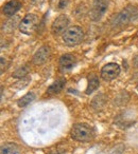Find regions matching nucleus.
Masks as SVG:
<instances>
[{"label":"nucleus","mask_w":138,"mask_h":154,"mask_svg":"<svg viewBox=\"0 0 138 154\" xmlns=\"http://www.w3.org/2000/svg\"><path fill=\"white\" fill-rule=\"evenodd\" d=\"M134 66L138 68V56H136V57L134 58Z\"/></svg>","instance_id":"17"},{"label":"nucleus","mask_w":138,"mask_h":154,"mask_svg":"<svg viewBox=\"0 0 138 154\" xmlns=\"http://www.w3.org/2000/svg\"><path fill=\"white\" fill-rule=\"evenodd\" d=\"M77 64V58L76 56L71 54H64L60 57L58 60V66H60L61 72H68L72 70Z\"/></svg>","instance_id":"8"},{"label":"nucleus","mask_w":138,"mask_h":154,"mask_svg":"<svg viewBox=\"0 0 138 154\" xmlns=\"http://www.w3.org/2000/svg\"><path fill=\"white\" fill-rule=\"evenodd\" d=\"M119 74H120V66L118 63H115V62L105 64L101 70V77L105 82L114 80L119 76Z\"/></svg>","instance_id":"6"},{"label":"nucleus","mask_w":138,"mask_h":154,"mask_svg":"<svg viewBox=\"0 0 138 154\" xmlns=\"http://www.w3.org/2000/svg\"><path fill=\"white\" fill-rule=\"evenodd\" d=\"M98 88H99V79H98V77L91 76L88 80V86H87L86 90H85V93L86 94H91Z\"/></svg>","instance_id":"13"},{"label":"nucleus","mask_w":138,"mask_h":154,"mask_svg":"<svg viewBox=\"0 0 138 154\" xmlns=\"http://www.w3.org/2000/svg\"><path fill=\"white\" fill-rule=\"evenodd\" d=\"M69 24V19L66 15H60L53 21L51 26V32L54 35H60L62 33H65L67 26Z\"/></svg>","instance_id":"9"},{"label":"nucleus","mask_w":138,"mask_h":154,"mask_svg":"<svg viewBox=\"0 0 138 154\" xmlns=\"http://www.w3.org/2000/svg\"><path fill=\"white\" fill-rule=\"evenodd\" d=\"M19 151V148L14 143H2L0 148V154H16Z\"/></svg>","instance_id":"12"},{"label":"nucleus","mask_w":138,"mask_h":154,"mask_svg":"<svg viewBox=\"0 0 138 154\" xmlns=\"http://www.w3.org/2000/svg\"><path fill=\"white\" fill-rule=\"evenodd\" d=\"M66 84V79L65 78H60V79L55 80L51 86H49V88L47 89V93L50 95L58 94L64 88V85Z\"/></svg>","instance_id":"11"},{"label":"nucleus","mask_w":138,"mask_h":154,"mask_svg":"<svg viewBox=\"0 0 138 154\" xmlns=\"http://www.w3.org/2000/svg\"><path fill=\"white\" fill-rule=\"evenodd\" d=\"M135 17H137V10L134 7H127L115 17V22L119 26H122L133 21Z\"/></svg>","instance_id":"5"},{"label":"nucleus","mask_w":138,"mask_h":154,"mask_svg":"<svg viewBox=\"0 0 138 154\" xmlns=\"http://www.w3.org/2000/svg\"><path fill=\"white\" fill-rule=\"evenodd\" d=\"M35 99V94L33 92H29L27 93L25 96H22L21 98L18 100V107L24 108L26 106H28L30 103H32L33 100Z\"/></svg>","instance_id":"14"},{"label":"nucleus","mask_w":138,"mask_h":154,"mask_svg":"<svg viewBox=\"0 0 138 154\" xmlns=\"http://www.w3.org/2000/svg\"><path fill=\"white\" fill-rule=\"evenodd\" d=\"M70 136L79 143H87L95 137L94 128L84 122H78L72 126L70 130Z\"/></svg>","instance_id":"1"},{"label":"nucleus","mask_w":138,"mask_h":154,"mask_svg":"<svg viewBox=\"0 0 138 154\" xmlns=\"http://www.w3.org/2000/svg\"><path fill=\"white\" fill-rule=\"evenodd\" d=\"M137 91H138V87H137Z\"/></svg>","instance_id":"18"},{"label":"nucleus","mask_w":138,"mask_h":154,"mask_svg":"<svg viewBox=\"0 0 138 154\" xmlns=\"http://www.w3.org/2000/svg\"><path fill=\"white\" fill-rule=\"evenodd\" d=\"M50 55H51V51L50 48L47 45H43L41 48H39L36 51V53L34 54L32 58V62L35 66H41V64L46 63L49 60Z\"/></svg>","instance_id":"7"},{"label":"nucleus","mask_w":138,"mask_h":154,"mask_svg":"<svg viewBox=\"0 0 138 154\" xmlns=\"http://www.w3.org/2000/svg\"><path fill=\"white\" fill-rule=\"evenodd\" d=\"M83 37H84V32L82 28L79 26H74L65 31L63 34V41L67 47H76L81 43Z\"/></svg>","instance_id":"2"},{"label":"nucleus","mask_w":138,"mask_h":154,"mask_svg":"<svg viewBox=\"0 0 138 154\" xmlns=\"http://www.w3.org/2000/svg\"><path fill=\"white\" fill-rule=\"evenodd\" d=\"M110 0H94L90 11V17L94 21H99L107 11Z\"/></svg>","instance_id":"4"},{"label":"nucleus","mask_w":138,"mask_h":154,"mask_svg":"<svg viewBox=\"0 0 138 154\" xmlns=\"http://www.w3.org/2000/svg\"><path fill=\"white\" fill-rule=\"evenodd\" d=\"M7 68H8L7 60H5L3 57H1V74H3V72L7 70Z\"/></svg>","instance_id":"16"},{"label":"nucleus","mask_w":138,"mask_h":154,"mask_svg":"<svg viewBox=\"0 0 138 154\" xmlns=\"http://www.w3.org/2000/svg\"><path fill=\"white\" fill-rule=\"evenodd\" d=\"M21 8V3L18 0H11L9 2H7L2 8V11L5 13V15L7 16H13L15 13H17L19 11V9Z\"/></svg>","instance_id":"10"},{"label":"nucleus","mask_w":138,"mask_h":154,"mask_svg":"<svg viewBox=\"0 0 138 154\" xmlns=\"http://www.w3.org/2000/svg\"><path fill=\"white\" fill-rule=\"evenodd\" d=\"M29 70H28V66H22V68H19L14 72L13 77L15 78H24V77L27 76L28 74Z\"/></svg>","instance_id":"15"},{"label":"nucleus","mask_w":138,"mask_h":154,"mask_svg":"<svg viewBox=\"0 0 138 154\" xmlns=\"http://www.w3.org/2000/svg\"><path fill=\"white\" fill-rule=\"evenodd\" d=\"M37 24H38L37 15H35V14H27L20 21L18 28H19V31L22 34L32 35L34 33V31L36 30Z\"/></svg>","instance_id":"3"}]
</instances>
